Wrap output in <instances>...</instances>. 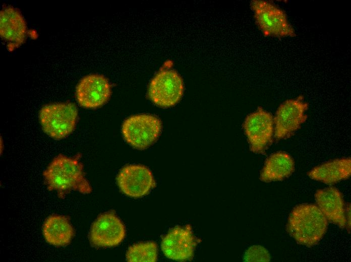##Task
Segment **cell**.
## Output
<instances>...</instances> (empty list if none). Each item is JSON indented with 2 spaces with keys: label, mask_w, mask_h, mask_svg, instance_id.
Instances as JSON below:
<instances>
[{
  "label": "cell",
  "mask_w": 351,
  "mask_h": 262,
  "mask_svg": "<svg viewBox=\"0 0 351 262\" xmlns=\"http://www.w3.org/2000/svg\"><path fill=\"white\" fill-rule=\"evenodd\" d=\"M43 175L47 188L63 198L72 190L88 194L91 186L85 177L83 165L78 158L59 154L50 163Z\"/></svg>",
  "instance_id": "6da1fadb"
},
{
  "label": "cell",
  "mask_w": 351,
  "mask_h": 262,
  "mask_svg": "<svg viewBox=\"0 0 351 262\" xmlns=\"http://www.w3.org/2000/svg\"><path fill=\"white\" fill-rule=\"evenodd\" d=\"M328 221L318 206L299 205L291 211L286 231L299 244L311 246L317 244L326 232Z\"/></svg>",
  "instance_id": "7a4b0ae2"
},
{
  "label": "cell",
  "mask_w": 351,
  "mask_h": 262,
  "mask_svg": "<svg viewBox=\"0 0 351 262\" xmlns=\"http://www.w3.org/2000/svg\"><path fill=\"white\" fill-rule=\"evenodd\" d=\"M39 119L44 132L55 140L67 137L75 129L78 110L71 102H59L44 105L39 112Z\"/></svg>",
  "instance_id": "3957f363"
},
{
  "label": "cell",
  "mask_w": 351,
  "mask_h": 262,
  "mask_svg": "<svg viewBox=\"0 0 351 262\" xmlns=\"http://www.w3.org/2000/svg\"><path fill=\"white\" fill-rule=\"evenodd\" d=\"M250 6L256 23L265 36L277 38L296 36L285 12L274 4L266 1L254 0Z\"/></svg>",
  "instance_id": "277c9868"
},
{
  "label": "cell",
  "mask_w": 351,
  "mask_h": 262,
  "mask_svg": "<svg viewBox=\"0 0 351 262\" xmlns=\"http://www.w3.org/2000/svg\"><path fill=\"white\" fill-rule=\"evenodd\" d=\"M162 130L161 120L147 114L132 115L123 122L122 133L126 141L134 148L144 150L154 144Z\"/></svg>",
  "instance_id": "5b68a950"
},
{
  "label": "cell",
  "mask_w": 351,
  "mask_h": 262,
  "mask_svg": "<svg viewBox=\"0 0 351 262\" xmlns=\"http://www.w3.org/2000/svg\"><path fill=\"white\" fill-rule=\"evenodd\" d=\"M184 90L183 79L176 71L163 70L151 81L148 95L155 104L167 108L175 105L180 101Z\"/></svg>",
  "instance_id": "8992f818"
},
{
  "label": "cell",
  "mask_w": 351,
  "mask_h": 262,
  "mask_svg": "<svg viewBox=\"0 0 351 262\" xmlns=\"http://www.w3.org/2000/svg\"><path fill=\"white\" fill-rule=\"evenodd\" d=\"M274 118L261 107L249 114L243 127L252 152L263 153L272 141Z\"/></svg>",
  "instance_id": "52a82bcc"
},
{
  "label": "cell",
  "mask_w": 351,
  "mask_h": 262,
  "mask_svg": "<svg viewBox=\"0 0 351 262\" xmlns=\"http://www.w3.org/2000/svg\"><path fill=\"white\" fill-rule=\"evenodd\" d=\"M126 228L121 220L112 211L99 215L92 223L89 240L96 247H111L119 245L125 239Z\"/></svg>",
  "instance_id": "ba28073f"
},
{
  "label": "cell",
  "mask_w": 351,
  "mask_h": 262,
  "mask_svg": "<svg viewBox=\"0 0 351 262\" xmlns=\"http://www.w3.org/2000/svg\"><path fill=\"white\" fill-rule=\"evenodd\" d=\"M308 103L301 96L285 101L278 108L274 118V136L277 140L289 138L306 120Z\"/></svg>",
  "instance_id": "9c48e42d"
},
{
  "label": "cell",
  "mask_w": 351,
  "mask_h": 262,
  "mask_svg": "<svg viewBox=\"0 0 351 262\" xmlns=\"http://www.w3.org/2000/svg\"><path fill=\"white\" fill-rule=\"evenodd\" d=\"M120 190L132 198H140L148 194L156 186V182L151 170L139 164L123 167L116 177Z\"/></svg>",
  "instance_id": "30bf717a"
},
{
  "label": "cell",
  "mask_w": 351,
  "mask_h": 262,
  "mask_svg": "<svg viewBox=\"0 0 351 262\" xmlns=\"http://www.w3.org/2000/svg\"><path fill=\"white\" fill-rule=\"evenodd\" d=\"M198 239L191 226H178L171 229L162 238L161 249L168 258L178 261L191 260Z\"/></svg>",
  "instance_id": "8fae6325"
},
{
  "label": "cell",
  "mask_w": 351,
  "mask_h": 262,
  "mask_svg": "<svg viewBox=\"0 0 351 262\" xmlns=\"http://www.w3.org/2000/svg\"><path fill=\"white\" fill-rule=\"evenodd\" d=\"M111 94V86L101 75L90 74L84 77L76 89L78 103L86 108L94 109L103 105Z\"/></svg>",
  "instance_id": "7c38bea8"
},
{
  "label": "cell",
  "mask_w": 351,
  "mask_h": 262,
  "mask_svg": "<svg viewBox=\"0 0 351 262\" xmlns=\"http://www.w3.org/2000/svg\"><path fill=\"white\" fill-rule=\"evenodd\" d=\"M318 207L329 221L344 228L346 225L345 209L342 194L335 187L319 189L315 194Z\"/></svg>",
  "instance_id": "4fadbf2b"
},
{
  "label": "cell",
  "mask_w": 351,
  "mask_h": 262,
  "mask_svg": "<svg viewBox=\"0 0 351 262\" xmlns=\"http://www.w3.org/2000/svg\"><path fill=\"white\" fill-rule=\"evenodd\" d=\"M26 31V22L19 11L11 6L1 11L0 34L3 38L19 45L24 41Z\"/></svg>",
  "instance_id": "5bb4252c"
},
{
  "label": "cell",
  "mask_w": 351,
  "mask_h": 262,
  "mask_svg": "<svg viewBox=\"0 0 351 262\" xmlns=\"http://www.w3.org/2000/svg\"><path fill=\"white\" fill-rule=\"evenodd\" d=\"M42 232L45 240L49 244L60 247L69 244L75 235V230L68 217L52 215L46 218Z\"/></svg>",
  "instance_id": "9a60e30c"
},
{
  "label": "cell",
  "mask_w": 351,
  "mask_h": 262,
  "mask_svg": "<svg viewBox=\"0 0 351 262\" xmlns=\"http://www.w3.org/2000/svg\"><path fill=\"white\" fill-rule=\"evenodd\" d=\"M312 179L332 184L348 178L351 175L350 158L336 159L314 167L307 173Z\"/></svg>",
  "instance_id": "2e32d148"
},
{
  "label": "cell",
  "mask_w": 351,
  "mask_h": 262,
  "mask_svg": "<svg viewBox=\"0 0 351 262\" xmlns=\"http://www.w3.org/2000/svg\"><path fill=\"white\" fill-rule=\"evenodd\" d=\"M295 170V162L287 153L278 152L270 155L261 171L260 179L264 182L282 180Z\"/></svg>",
  "instance_id": "e0dca14e"
},
{
  "label": "cell",
  "mask_w": 351,
  "mask_h": 262,
  "mask_svg": "<svg viewBox=\"0 0 351 262\" xmlns=\"http://www.w3.org/2000/svg\"><path fill=\"white\" fill-rule=\"evenodd\" d=\"M126 255L128 261L155 262L157 259V245L151 241L139 242L131 246Z\"/></svg>",
  "instance_id": "ac0fdd59"
},
{
  "label": "cell",
  "mask_w": 351,
  "mask_h": 262,
  "mask_svg": "<svg viewBox=\"0 0 351 262\" xmlns=\"http://www.w3.org/2000/svg\"><path fill=\"white\" fill-rule=\"evenodd\" d=\"M270 255L268 251L260 245L249 247L244 255L245 261H269Z\"/></svg>",
  "instance_id": "d6986e66"
},
{
  "label": "cell",
  "mask_w": 351,
  "mask_h": 262,
  "mask_svg": "<svg viewBox=\"0 0 351 262\" xmlns=\"http://www.w3.org/2000/svg\"><path fill=\"white\" fill-rule=\"evenodd\" d=\"M350 205L349 207V205H348L347 207V210L346 211V214H345V216H346V225H347V228L349 229L350 228Z\"/></svg>",
  "instance_id": "ffe728a7"
}]
</instances>
